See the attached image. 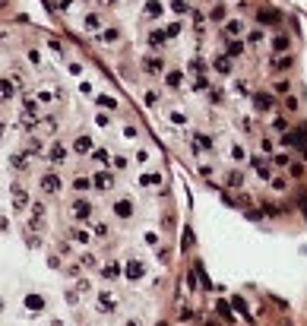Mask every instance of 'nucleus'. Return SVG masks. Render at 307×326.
Instances as JSON below:
<instances>
[{
	"mask_svg": "<svg viewBox=\"0 0 307 326\" xmlns=\"http://www.w3.org/2000/svg\"><path fill=\"white\" fill-rule=\"evenodd\" d=\"M219 314H222V317H225V320H228V323L235 320V317H231V310H228V304H225V301H219Z\"/></svg>",
	"mask_w": 307,
	"mask_h": 326,
	"instance_id": "1",
	"label": "nucleus"
},
{
	"mask_svg": "<svg viewBox=\"0 0 307 326\" xmlns=\"http://www.w3.org/2000/svg\"><path fill=\"white\" fill-rule=\"evenodd\" d=\"M285 326H288V323H285Z\"/></svg>",
	"mask_w": 307,
	"mask_h": 326,
	"instance_id": "2",
	"label": "nucleus"
}]
</instances>
